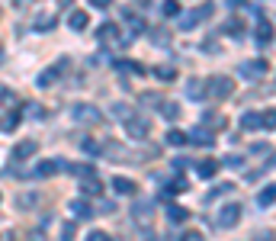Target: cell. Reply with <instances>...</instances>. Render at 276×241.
I'll use <instances>...</instances> for the list:
<instances>
[{
  "label": "cell",
  "mask_w": 276,
  "mask_h": 241,
  "mask_svg": "<svg viewBox=\"0 0 276 241\" xmlns=\"http://www.w3.org/2000/svg\"><path fill=\"white\" fill-rule=\"evenodd\" d=\"M141 103H148V106H158V110H161V100H158V93H145V96H141Z\"/></svg>",
  "instance_id": "836d02e7"
},
{
  "label": "cell",
  "mask_w": 276,
  "mask_h": 241,
  "mask_svg": "<svg viewBox=\"0 0 276 241\" xmlns=\"http://www.w3.org/2000/svg\"><path fill=\"white\" fill-rule=\"evenodd\" d=\"M161 13H164V16H180V4H177V0H164V4H161Z\"/></svg>",
  "instance_id": "7402d4cb"
},
{
  "label": "cell",
  "mask_w": 276,
  "mask_h": 241,
  "mask_svg": "<svg viewBox=\"0 0 276 241\" xmlns=\"http://www.w3.org/2000/svg\"><path fill=\"white\" fill-rule=\"evenodd\" d=\"M254 241H273V232H257Z\"/></svg>",
  "instance_id": "b9f144b4"
},
{
  "label": "cell",
  "mask_w": 276,
  "mask_h": 241,
  "mask_svg": "<svg viewBox=\"0 0 276 241\" xmlns=\"http://www.w3.org/2000/svg\"><path fill=\"white\" fill-rule=\"evenodd\" d=\"M55 26V19L52 16H39V23H35V29H42V32H49Z\"/></svg>",
  "instance_id": "4dcf8cb0"
},
{
  "label": "cell",
  "mask_w": 276,
  "mask_h": 241,
  "mask_svg": "<svg viewBox=\"0 0 276 241\" xmlns=\"http://www.w3.org/2000/svg\"><path fill=\"white\" fill-rule=\"evenodd\" d=\"M116 68H119V71H125V74H145V68L135 65V62H116Z\"/></svg>",
  "instance_id": "ffe728a7"
},
{
  "label": "cell",
  "mask_w": 276,
  "mask_h": 241,
  "mask_svg": "<svg viewBox=\"0 0 276 241\" xmlns=\"http://www.w3.org/2000/svg\"><path fill=\"white\" fill-rule=\"evenodd\" d=\"M196 23H199V16H196V13H183L177 26H180V29H196Z\"/></svg>",
  "instance_id": "603a6c76"
},
{
  "label": "cell",
  "mask_w": 276,
  "mask_h": 241,
  "mask_svg": "<svg viewBox=\"0 0 276 241\" xmlns=\"http://www.w3.org/2000/svg\"><path fill=\"white\" fill-rule=\"evenodd\" d=\"M273 23L270 19H260L257 23V32H254V39H257V45H267V42H273Z\"/></svg>",
  "instance_id": "52a82bcc"
},
{
  "label": "cell",
  "mask_w": 276,
  "mask_h": 241,
  "mask_svg": "<svg viewBox=\"0 0 276 241\" xmlns=\"http://www.w3.org/2000/svg\"><path fill=\"white\" fill-rule=\"evenodd\" d=\"M90 7H97V10H106V7H113V0H87Z\"/></svg>",
  "instance_id": "ab89813d"
},
{
  "label": "cell",
  "mask_w": 276,
  "mask_h": 241,
  "mask_svg": "<svg viewBox=\"0 0 276 241\" xmlns=\"http://www.w3.org/2000/svg\"><path fill=\"white\" fill-rule=\"evenodd\" d=\"M71 4H74V0H58V10H68Z\"/></svg>",
  "instance_id": "ee69618b"
},
{
  "label": "cell",
  "mask_w": 276,
  "mask_h": 241,
  "mask_svg": "<svg viewBox=\"0 0 276 241\" xmlns=\"http://www.w3.org/2000/svg\"><path fill=\"white\" fill-rule=\"evenodd\" d=\"M151 39H154V42H158V45H161V42L167 45V39H171V35H167L164 29H154V32H151Z\"/></svg>",
  "instance_id": "d590c367"
},
{
  "label": "cell",
  "mask_w": 276,
  "mask_h": 241,
  "mask_svg": "<svg viewBox=\"0 0 276 241\" xmlns=\"http://www.w3.org/2000/svg\"><path fill=\"white\" fill-rule=\"evenodd\" d=\"M80 190H83V196H100L103 187H100L97 177H83V180H80Z\"/></svg>",
  "instance_id": "2e32d148"
},
{
  "label": "cell",
  "mask_w": 276,
  "mask_h": 241,
  "mask_svg": "<svg viewBox=\"0 0 276 241\" xmlns=\"http://www.w3.org/2000/svg\"><path fill=\"white\" fill-rule=\"evenodd\" d=\"M257 203H260V206H273V203H276V187H267V190H260Z\"/></svg>",
  "instance_id": "d6986e66"
},
{
  "label": "cell",
  "mask_w": 276,
  "mask_h": 241,
  "mask_svg": "<svg viewBox=\"0 0 276 241\" xmlns=\"http://www.w3.org/2000/svg\"><path fill=\"white\" fill-rule=\"evenodd\" d=\"M125 132L132 138H148V132H151V126L145 123V119H138V116H132L129 123H125Z\"/></svg>",
  "instance_id": "8992f818"
},
{
  "label": "cell",
  "mask_w": 276,
  "mask_h": 241,
  "mask_svg": "<svg viewBox=\"0 0 276 241\" xmlns=\"http://www.w3.org/2000/svg\"><path fill=\"white\" fill-rule=\"evenodd\" d=\"M238 222H241V203H225V206L219 209V225L222 228H235Z\"/></svg>",
  "instance_id": "3957f363"
},
{
  "label": "cell",
  "mask_w": 276,
  "mask_h": 241,
  "mask_svg": "<svg viewBox=\"0 0 276 241\" xmlns=\"http://www.w3.org/2000/svg\"><path fill=\"white\" fill-rule=\"evenodd\" d=\"M68 26L74 29V32L87 29V13H80V10H74V13H71V19H68Z\"/></svg>",
  "instance_id": "ac0fdd59"
},
{
  "label": "cell",
  "mask_w": 276,
  "mask_h": 241,
  "mask_svg": "<svg viewBox=\"0 0 276 241\" xmlns=\"http://www.w3.org/2000/svg\"><path fill=\"white\" fill-rule=\"evenodd\" d=\"M228 32H231V35H241L244 32V26H241V23H228V26H225Z\"/></svg>",
  "instance_id": "60d3db41"
},
{
  "label": "cell",
  "mask_w": 276,
  "mask_h": 241,
  "mask_svg": "<svg viewBox=\"0 0 276 241\" xmlns=\"http://www.w3.org/2000/svg\"><path fill=\"white\" fill-rule=\"evenodd\" d=\"M212 10H215L212 4H202V7L196 10V16H199V19H206V16H212Z\"/></svg>",
  "instance_id": "8d00e7d4"
},
{
  "label": "cell",
  "mask_w": 276,
  "mask_h": 241,
  "mask_svg": "<svg viewBox=\"0 0 276 241\" xmlns=\"http://www.w3.org/2000/svg\"><path fill=\"white\" fill-rule=\"evenodd\" d=\"M206 93L215 96V100H225V96L235 93V81L231 77H212V81H206Z\"/></svg>",
  "instance_id": "6da1fadb"
},
{
  "label": "cell",
  "mask_w": 276,
  "mask_h": 241,
  "mask_svg": "<svg viewBox=\"0 0 276 241\" xmlns=\"http://www.w3.org/2000/svg\"><path fill=\"white\" fill-rule=\"evenodd\" d=\"M238 71H241V77H244V81H257L263 71H267V62H263V58H254V62H244Z\"/></svg>",
  "instance_id": "277c9868"
},
{
  "label": "cell",
  "mask_w": 276,
  "mask_h": 241,
  "mask_svg": "<svg viewBox=\"0 0 276 241\" xmlns=\"http://www.w3.org/2000/svg\"><path fill=\"white\" fill-rule=\"evenodd\" d=\"M202 93H206V84H202V81H189L186 84V96H189V100H206Z\"/></svg>",
  "instance_id": "e0dca14e"
},
{
  "label": "cell",
  "mask_w": 276,
  "mask_h": 241,
  "mask_svg": "<svg viewBox=\"0 0 276 241\" xmlns=\"http://www.w3.org/2000/svg\"><path fill=\"white\" fill-rule=\"evenodd\" d=\"M196 171H199L202 180H212L215 174H219V161H215V158H202V161L196 164Z\"/></svg>",
  "instance_id": "ba28073f"
},
{
  "label": "cell",
  "mask_w": 276,
  "mask_h": 241,
  "mask_svg": "<svg viewBox=\"0 0 276 241\" xmlns=\"http://www.w3.org/2000/svg\"><path fill=\"white\" fill-rule=\"evenodd\" d=\"M180 241H206V238H202L199 232H183V235H180Z\"/></svg>",
  "instance_id": "74e56055"
},
{
  "label": "cell",
  "mask_w": 276,
  "mask_h": 241,
  "mask_svg": "<svg viewBox=\"0 0 276 241\" xmlns=\"http://www.w3.org/2000/svg\"><path fill=\"white\" fill-rule=\"evenodd\" d=\"M80 148H83V151H87V154H100V148H97V142H83V145H80Z\"/></svg>",
  "instance_id": "f35d334b"
},
{
  "label": "cell",
  "mask_w": 276,
  "mask_h": 241,
  "mask_svg": "<svg viewBox=\"0 0 276 241\" xmlns=\"http://www.w3.org/2000/svg\"><path fill=\"white\" fill-rule=\"evenodd\" d=\"M241 129H244V132H257V129H263L260 113H241Z\"/></svg>",
  "instance_id": "7c38bea8"
},
{
  "label": "cell",
  "mask_w": 276,
  "mask_h": 241,
  "mask_svg": "<svg viewBox=\"0 0 276 241\" xmlns=\"http://www.w3.org/2000/svg\"><path fill=\"white\" fill-rule=\"evenodd\" d=\"M87 241H113V238L106 235V232H100V228H97V232H90V235H87Z\"/></svg>",
  "instance_id": "e575fe53"
},
{
  "label": "cell",
  "mask_w": 276,
  "mask_h": 241,
  "mask_svg": "<svg viewBox=\"0 0 276 241\" xmlns=\"http://www.w3.org/2000/svg\"><path fill=\"white\" fill-rule=\"evenodd\" d=\"M74 238V222H65V228H61V241H71Z\"/></svg>",
  "instance_id": "d6a6232c"
},
{
  "label": "cell",
  "mask_w": 276,
  "mask_h": 241,
  "mask_svg": "<svg viewBox=\"0 0 276 241\" xmlns=\"http://www.w3.org/2000/svg\"><path fill=\"white\" fill-rule=\"evenodd\" d=\"M154 74H158L161 81H174V77H177V71H174V68H154Z\"/></svg>",
  "instance_id": "f1b7e54d"
},
{
  "label": "cell",
  "mask_w": 276,
  "mask_h": 241,
  "mask_svg": "<svg viewBox=\"0 0 276 241\" xmlns=\"http://www.w3.org/2000/svg\"><path fill=\"white\" fill-rule=\"evenodd\" d=\"M35 148H39L35 142H19L16 148H13V158L16 161H26V158H32V154H35Z\"/></svg>",
  "instance_id": "5bb4252c"
},
{
  "label": "cell",
  "mask_w": 276,
  "mask_h": 241,
  "mask_svg": "<svg viewBox=\"0 0 276 241\" xmlns=\"http://www.w3.org/2000/svg\"><path fill=\"white\" fill-rule=\"evenodd\" d=\"M71 209H74L77 215H90V206H87V203H80V199H74V203H71Z\"/></svg>",
  "instance_id": "1f68e13d"
},
{
  "label": "cell",
  "mask_w": 276,
  "mask_h": 241,
  "mask_svg": "<svg viewBox=\"0 0 276 241\" xmlns=\"http://www.w3.org/2000/svg\"><path fill=\"white\" fill-rule=\"evenodd\" d=\"M113 116H119V119H125V123H129L132 110H129V106H122V103H116V106H113Z\"/></svg>",
  "instance_id": "83f0119b"
},
{
  "label": "cell",
  "mask_w": 276,
  "mask_h": 241,
  "mask_svg": "<svg viewBox=\"0 0 276 241\" xmlns=\"http://www.w3.org/2000/svg\"><path fill=\"white\" fill-rule=\"evenodd\" d=\"M61 68H65V65H58V68H49V71H45V74H39V77H35V84H39V87H52V84L58 81V74H61Z\"/></svg>",
  "instance_id": "9a60e30c"
},
{
  "label": "cell",
  "mask_w": 276,
  "mask_h": 241,
  "mask_svg": "<svg viewBox=\"0 0 276 241\" xmlns=\"http://www.w3.org/2000/svg\"><path fill=\"white\" fill-rule=\"evenodd\" d=\"M231 190H235L231 184H219V187H215V190L209 193V199H215V196H225V193H231Z\"/></svg>",
  "instance_id": "f546056e"
},
{
  "label": "cell",
  "mask_w": 276,
  "mask_h": 241,
  "mask_svg": "<svg viewBox=\"0 0 276 241\" xmlns=\"http://www.w3.org/2000/svg\"><path fill=\"white\" fill-rule=\"evenodd\" d=\"M97 39L100 42H116L119 39V26H116V23H103V26L97 29Z\"/></svg>",
  "instance_id": "4fadbf2b"
},
{
  "label": "cell",
  "mask_w": 276,
  "mask_h": 241,
  "mask_svg": "<svg viewBox=\"0 0 276 241\" xmlns=\"http://www.w3.org/2000/svg\"><path fill=\"white\" fill-rule=\"evenodd\" d=\"M71 116H74L80 126H97V123H103V113L97 110V106H87V103H77L74 110H71Z\"/></svg>",
  "instance_id": "7a4b0ae2"
},
{
  "label": "cell",
  "mask_w": 276,
  "mask_h": 241,
  "mask_svg": "<svg viewBox=\"0 0 276 241\" xmlns=\"http://www.w3.org/2000/svg\"><path fill=\"white\" fill-rule=\"evenodd\" d=\"M161 116H164V119H177V116H180V106H177V103H171V100L161 103Z\"/></svg>",
  "instance_id": "44dd1931"
},
{
  "label": "cell",
  "mask_w": 276,
  "mask_h": 241,
  "mask_svg": "<svg viewBox=\"0 0 276 241\" xmlns=\"http://www.w3.org/2000/svg\"><path fill=\"white\" fill-rule=\"evenodd\" d=\"M186 138H189V142H196V145H212V142H215V132H212V129H206V126H199V129L189 132Z\"/></svg>",
  "instance_id": "9c48e42d"
},
{
  "label": "cell",
  "mask_w": 276,
  "mask_h": 241,
  "mask_svg": "<svg viewBox=\"0 0 276 241\" xmlns=\"http://www.w3.org/2000/svg\"><path fill=\"white\" fill-rule=\"evenodd\" d=\"M260 119H263V129H276V110L260 113Z\"/></svg>",
  "instance_id": "4316f807"
},
{
  "label": "cell",
  "mask_w": 276,
  "mask_h": 241,
  "mask_svg": "<svg viewBox=\"0 0 276 241\" xmlns=\"http://www.w3.org/2000/svg\"><path fill=\"white\" fill-rule=\"evenodd\" d=\"M228 164H231V167H241V164H244V158H238V154H231V158H228Z\"/></svg>",
  "instance_id": "7bdbcfd3"
},
{
  "label": "cell",
  "mask_w": 276,
  "mask_h": 241,
  "mask_svg": "<svg viewBox=\"0 0 276 241\" xmlns=\"http://www.w3.org/2000/svg\"><path fill=\"white\" fill-rule=\"evenodd\" d=\"M61 167H68L65 161H39L35 164V171L29 174V177H55L58 171H61Z\"/></svg>",
  "instance_id": "5b68a950"
},
{
  "label": "cell",
  "mask_w": 276,
  "mask_h": 241,
  "mask_svg": "<svg viewBox=\"0 0 276 241\" xmlns=\"http://www.w3.org/2000/svg\"><path fill=\"white\" fill-rule=\"evenodd\" d=\"M16 126H19V113H7V116H4V132L16 129Z\"/></svg>",
  "instance_id": "484cf974"
},
{
  "label": "cell",
  "mask_w": 276,
  "mask_h": 241,
  "mask_svg": "<svg viewBox=\"0 0 276 241\" xmlns=\"http://www.w3.org/2000/svg\"><path fill=\"white\" fill-rule=\"evenodd\" d=\"M186 142H189V138H186V132H177V129H174V132H167V145H186Z\"/></svg>",
  "instance_id": "d4e9b609"
},
{
  "label": "cell",
  "mask_w": 276,
  "mask_h": 241,
  "mask_svg": "<svg viewBox=\"0 0 276 241\" xmlns=\"http://www.w3.org/2000/svg\"><path fill=\"white\" fill-rule=\"evenodd\" d=\"M151 212H154V206H151L148 199H135V206H132V215H135V219H141V222H148Z\"/></svg>",
  "instance_id": "30bf717a"
},
{
  "label": "cell",
  "mask_w": 276,
  "mask_h": 241,
  "mask_svg": "<svg viewBox=\"0 0 276 241\" xmlns=\"http://www.w3.org/2000/svg\"><path fill=\"white\" fill-rule=\"evenodd\" d=\"M167 215H171V222H186L189 219V212L180 209V206H171V209H167Z\"/></svg>",
  "instance_id": "cb8c5ba5"
},
{
  "label": "cell",
  "mask_w": 276,
  "mask_h": 241,
  "mask_svg": "<svg viewBox=\"0 0 276 241\" xmlns=\"http://www.w3.org/2000/svg\"><path fill=\"white\" fill-rule=\"evenodd\" d=\"M113 190L122 193V196H135V193H138V187L132 184V180H125V177H113Z\"/></svg>",
  "instance_id": "8fae6325"
}]
</instances>
